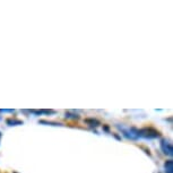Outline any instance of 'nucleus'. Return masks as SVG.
Segmentation results:
<instances>
[{"instance_id": "obj_2", "label": "nucleus", "mask_w": 173, "mask_h": 173, "mask_svg": "<svg viewBox=\"0 0 173 173\" xmlns=\"http://www.w3.org/2000/svg\"><path fill=\"white\" fill-rule=\"evenodd\" d=\"M165 167H167V171L169 173H172V161H169L167 164H165Z\"/></svg>"}, {"instance_id": "obj_1", "label": "nucleus", "mask_w": 173, "mask_h": 173, "mask_svg": "<svg viewBox=\"0 0 173 173\" xmlns=\"http://www.w3.org/2000/svg\"><path fill=\"white\" fill-rule=\"evenodd\" d=\"M161 147H162V149H163V152L165 154H167V155H172V145L169 143V141H162V143H161Z\"/></svg>"}, {"instance_id": "obj_3", "label": "nucleus", "mask_w": 173, "mask_h": 173, "mask_svg": "<svg viewBox=\"0 0 173 173\" xmlns=\"http://www.w3.org/2000/svg\"><path fill=\"white\" fill-rule=\"evenodd\" d=\"M0 138H1V134H0Z\"/></svg>"}]
</instances>
